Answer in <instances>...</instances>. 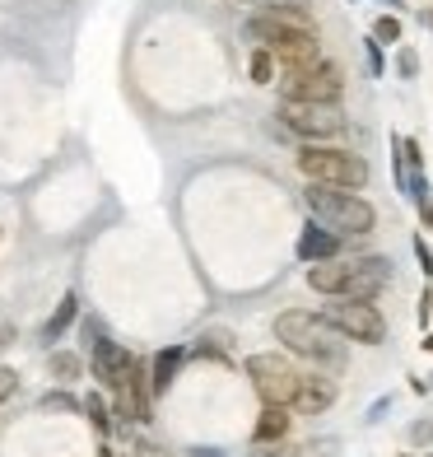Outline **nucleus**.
Returning <instances> with one entry per match:
<instances>
[{
    "mask_svg": "<svg viewBox=\"0 0 433 457\" xmlns=\"http://www.w3.org/2000/svg\"><path fill=\"white\" fill-rule=\"evenodd\" d=\"M401 457H415V453H401Z\"/></svg>",
    "mask_w": 433,
    "mask_h": 457,
    "instance_id": "28",
    "label": "nucleus"
},
{
    "mask_svg": "<svg viewBox=\"0 0 433 457\" xmlns=\"http://www.w3.org/2000/svg\"><path fill=\"white\" fill-rule=\"evenodd\" d=\"M275 337L284 341V350L313 360L326 373H340L345 369V337L326 322L322 313H307V308H289V313L275 318Z\"/></svg>",
    "mask_w": 433,
    "mask_h": 457,
    "instance_id": "1",
    "label": "nucleus"
},
{
    "mask_svg": "<svg viewBox=\"0 0 433 457\" xmlns=\"http://www.w3.org/2000/svg\"><path fill=\"white\" fill-rule=\"evenodd\" d=\"M336 247H340V234H331L326 224H307L303 238H298V257L317 266V262H331Z\"/></svg>",
    "mask_w": 433,
    "mask_h": 457,
    "instance_id": "13",
    "label": "nucleus"
},
{
    "mask_svg": "<svg viewBox=\"0 0 433 457\" xmlns=\"http://www.w3.org/2000/svg\"><path fill=\"white\" fill-rule=\"evenodd\" d=\"M247 71H252L257 85H275V79H280V61L266 52V47H252V56H247Z\"/></svg>",
    "mask_w": 433,
    "mask_h": 457,
    "instance_id": "16",
    "label": "nucleus"
},
{
    "mask_svg": "<svg viewBox=\"0 0 433 457\" xmlns=\"http://www.w3.org/2000/svg\"><path fill=\"white\" fill-rule=\"evenodd\" d=\"M247 378H252L257 397H261L266 406H294L303 373H298L294 364H289L284 355L266 350V355H247Z\"/></svg>",
    "mask_w": 433,
    "mask_h": 457,
    "instance_id": "7",
    "label": "nucleus"
},
{
    "mask_svg": "<svg viewBox=\"0 0 433 457\" xmlns=\"http://www.w3.org/2000/svg\"><path fill=\"white\" fill-rule=\"evenodd\" d=\"M368 66H373V75L382 71V52H378V43H368Z\"/></svg>",
    "mask_w": 433,
    "mask_h": 457,
    "instance_id": "24",
    "label": "nucleus"
},
{
    "mask_svg": "<svg viewBox=\"0 0 433 457\" xmlns=\"http://www.w3.org/2000/svg\"><path fill=\"white\" fill-rule=\"evenodd\" d=\"M177 369H182V350H177V345H173V350H159V355H154V369H150V387H154V397L173 387Z\"/></svg>",
    "mask_w": 433,
    "mask_h": 457,
    "instance_id": "15",
    "label": "nucleus"
},
{
    "mask_svg": "<svg viewBox=\"0 0 433 457\" xmlns=\"http://www.w3.org/2000/svg\"><path fill=\"white\" fill-rule=\"evenodd\" d=\"M382 5H401V0H382Z\"/></svg>",
    "mask_w": 433,
    "mask_h": 457,
    "instance_id": "26",
    "label": "nucleus"
},
{
    "mask_svg": "<svg viewBox=\"0 0 433 457\" xmlns=\"http://www.w3.org/2000/svg\"><path fill=\"white\" fill-rule=\"evenodd\" d=\"M89 369H94L98 387H108V392H117V397H121V392H127L131 369H135V355H131V350H121L117 341L98 337L94 350H89Z\"/></svg>",
    "mask_w": 433,
    "mask_h": 457,
    "instance_id": "9",
    "label": "nucleus"
},
{
    "mask_svg": "<svg viewBox=\"0 0 433 457\" xmlns=\"http://www.w3.org/2000/svg\"><path fill=\"white\" fill-rule=\"evenodd\" d=\"M85 411H89V420H94L102 434L112 429V420H108V402H102V397H89V402H85Z\"/></svg>",
    "mask_w": 433,
    "mask_h": 457,
    "instance_id": "20",
    "label": "nucleus"
},
{
    "mask_svg": "<svg viewBox=\"0 0 433 457\" xmlns=\"http://www.w3.org/2000/svg\"><path fill=\"white\" fill-rule=\"evenodd\" d=\"M14 387H19V373L0 364V402H10V397H14Z\"/></svg>",
    "mask_w": 433,
    "mask_h": 457,
    "instance_id": "22",
    "label": "nucleus"
},
{
    "mask_svg": "<svg viewBox=\"0 0 433 457\" xmlns=\"http://www.w3.org/2000/svg\"><path fill=\"white\" fill-rule=\"evenodd\" d=\"M271 10L280 19H294V24L313 29V0H271Z\"/></svg>",
    "mask_w": 433,
    "mask_h": 457,
    "instance_id": "17",
    "label": "nucleus"
},
{
    "mask_svg": "<svg viewBox=\"0 0 433 457\" xmlns=\"http://www.w3.org/2000/svg\"><path fill=\"white\" fill-rule=\"evenodd\" d=\"M280 117H284V131L303 136L307 145L336 140V136H345V127H349L340 103H294V98H284V103H280Z\"/></svg>",
    "mask_w": 433,
    "mask_h": 457,
    "instance_id": "6",
    "label": "nucleus"
},
{
    "mask_svg": "<svg viewBox=\"0 0 433 457\" xmlns=\"http://www.w3.org/2000/svg\"><path fill=\"white\" fill-rule=\"evenodd\" d=\"M322 318L331 322L345 341H359V345H382V341H387V318L378 313V303L331 299V303L322 308Z\"/></svg>",
    "mask_w": 433,
    "mask_h": 457,
    "instance_id": "8",
    "label": "nucleus"
},
{
    "mask_svg": "<svg viewBox=\"0 0 433 457\" xmlns=\"http://www.w3.org/2000/svg\"><path fill=\"white\" fill-rule=\"evenodd\" d=\"M424 350H429V355H433V331H429V337H424Z\"/></svg>",
    "mask_w": 433,
    "mask_h": 457,
    "instance_id": "25",
    "label": "nucleus"
},
{
    "mask_svg": "<svg viewBox=\"0 0 433 457\" xmlns=\"http://www.w3.org/2000/svg\"><path fill=\"white\" fill-rule=\"evenodd\" d=\"M52 373L66 383V378H75V373H79V360L75 355H52Z\"/></svg>",
    "mask_w": 433,
    "mask_h": 457,
    "instance_id": "21",
    "label": "nucleus"
},
{
    "mask_svg": "<svg viewBox=\"0 0 433 457\" xmlns=\"http://www.w3.org/2000/svg\"><path fill=\"white\" fill-rule=\"evenodd\" d=\"M391 280V262L387 257H355V276H349V295L345 299H364L373 303Z\"/></svg>",
    "mask_w": 433,
    "mask_h": 457,
    "instance_id": "10",
    "label": "nucleus"
},
{
    "mask_svg": "<svg viewBox=\"0 0 433 457\" xmlns=\"http://www.w3.org/2000/svg\"><path fill=\"white\" fill-rule=\"evenodd\" d=\"M401 33H405V29H401V19H396V14H382L378 24H373V43H378V47H382V43L396 47V43H401Z\"/></svg>",
    "mask_w": 433,
    "mask_h": 457,
    "instance_id": "19",
    "label": "nucleus"
},
{
    "mask_svg": "<svg viewBox=\"0 0 433 457\" xmlns=\"http://www.w3.org/2000/svg\"><path fill=\"white\" fill-rule=\"evenodd\" d=\"M349 276H355V262H345V257L307 266V285H313L317 295H326V299H345L349 295Z\"/></svg>",
    "mask_w": 433,
    "mask_h": 457,
    "instance_id": "11",
    "label": "nucleus"
},
{
    "mask_svg": "<svg viewBox=\"0 0 433 457\" xmlns=\"http://www.w3.org/2000/svg\"><path fill=\"white\" fill-rule=\"evenodd\" d=\"M415 257H420V271H424V276H433V253H429V243H424V238L415 243Z\"/></svg>",
    "mask_w": 433,
    "mask_h": 457,
    "instance_id": "23",
    "label": "nucleus"
},
{
    "mask_svg": "<svg viewBox=\"0 0 433 457\" xmlns=\"http://www.w3.org/2000/svg\"><path fill=\"white\" fill-rule=\"evenodd\" d=\"M280 94L294 98V103H340V89H345V75L331 61H313V66H289L280 71Z\"/></svg>",
    "mask_w": 433,
    "mask_h": 457,
    "instance_id": "5",
    "label": "nucleus"
},
{
    "mask_svg": "<svg viewBox=\"0 0 433 457\" xmlns=\"http://www.w3.org/2000/svg\"><path fill=\"white\" fill-rule=\"evenodd\" d=\"M70 322H75V295H66V299H61V308L52 313V322L43 327V337H47V341H56V337H61V331H66Z\"/></svg>",
    "mask_w": 433,
    "mask_h": 457,
    "instance_id": "18",
    "label": "nucleus"
},
{
    "mask_svg": "<svg viewBox=\"0 0 433 457\" xmlns=\"http://www.w3.org/2000/svg\"><path fill=\"white\" fill-rule=\"evenodd\" d=\"M331 402H336V378H331V373H303L298 397H294V411H303V415H322Z\"/></svg>",
    "mask_w": 433,
    "mask_h": 457,
    "instance_id": "12",
    "label": "nucleus"
},
{
    "mask_svg": "<svg viewBox=\"0 0 433 457\" xmlns=\"http://www.w3.org/2000/svg\"><path fill=\"white\" fill-rule=\"evenodd\" d=\"M298 169L307 182H322V187H345V192H355V187L368 182V163L349 150H336V145H303L298 150Z\"/></svg>",
    "mask_w": 433,
    "mask_h": 457,
    "instance_id": "4",
    "label": "nucleus"
},
{
    "mask_svg": "<svg viewBox=\"0 0 433 457\" xmlns=\"http://www.w3.org/2000/svg\"><path fill=\"white\" fill-rule=\"evenodd\" d=\"M289 425H294L289 406H266L261 420H257V429H252V439H257V444H284V439H289Z\"/></svg>",
    "mask_w": 433,
    "mask_h": 457,
    "instance_id": "14",
    "label": "nucleus"
},
{
    "mask_svg": "<svg viewBox=\"0 0 433 457\" xmlns=\"http://www.w3.org/2000/svg\"><path fill=\"white\" fill-rule=\"evenodd\" d=\"M238 5H252V0H238Z\"/></svg>",
    "mask_w": 433,
    "mask_h": 457,
    "instance_id": "27",
    "label": "nucleus"
},
{
    "mask_svg": "<svg viewBox=\"0 0 433 457\" xmlns=\"http://www.w3.org/2000/svg\"><path fill=\"white\" fill-rule=\"evenodd\" d=\"M247 37H252L257 47L271 52V56L280 61V71H289V66H313V61H322L317 33L303 29V24H294V19H280L275 10H261V14L247 19Z\"/></svg>",
    "mask_w": 433,
    "mask_h": 457,
    "instance_id": "2",
    "label": "nucleus"
},
{
    "mask_svg": "<svg viewBox=\"0 0 433 457\" xmlns=\"http://www.w3.org/2000/svg\"><path fill=\"white\" fill-rule=\"evenodd\" d=\"M307 211H313L317 224H326L331 234H373L378 224V211L368 205L364 196L345 192V187H322V182H307Z\"/></svg>",
    "mask_w": 433,
    "mask_h": 457,
    "instance_id": "3",
    "label": "nucleus"
}]
</instances>
